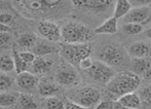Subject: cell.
<instances>
[{"instance_id": "obj_10", "label": "cell", "mask_w": 151, "mask_h": 109, "mask_svg": "<svg viewBox=\"0 0 151 109\" xmlns=\"http://www.w3.org/2000/svg\"><path fill=\"white\" fill-rule=\"evenodd\" d=\"M125 23H137L140 25H147L151 22V9L148 6H138L134 7L124 17Z\"/></svg>"}, {"instance_id": "obj_14", "label": "cell", "mask_w": 151, "mask_h": 109, "mask_svg": "<svg viewBox=\"0 0 151 109\" xmlns=\"http://www.w3.org/2000/svg\"><path fill=\"white\" fill-rule=\"evenodd\" d=\"M117 31H118V19H116L115 17H111V18L104 21L101 25H99V26L93 30V33L112 35V34L117 33Z\"/></svg>"}, {"instance_id": "obj_3", "label": "cell", "mask_w": 151, "mask_h": 109, "mask_svg": "<svg viewBox=\"0 0 151 109\" xmlns=\"http://www.w3.org/2000/svg\"><path fill=\"white\" fill-rule=\"evenodd\" d=\"M101 92L91 85L74 89L67 94V99L90 109H93L101 102Z\"/></svg>"}, {"instance_id": "obj_19", "label": "cell", "mask_w": 151, "mask_h": 109, "mask_svg": "<svg viewBox=\"0 0 151 109\" xmlns=\"http://www.w3.org/2000/svg\"><path fill=\"white\" fill-rule=\"evenodd\" d=\"M151 67V63L146 58L133 59V72L138 75H143L146 71Z\"/></svg>"}, {"instance_id": "obj_12", "label": "cell", "mask_w": 151, "mask_h": 109, "mask_svg": "<svg viewBox=\"0 0 151 109\" xmlns=\"http://www.w3.org/2000/svg\"><path fill=\"white\" fill-rule=\"evenodd\" d=\"M127 54L133 59H139V58H147L150 55V48L145 42L136 41L132 43L127 48Z\"/></svg>"}, {"instance_id": "obj_37", "label": "cell", "mask_w": 151, "mask_h": 109, "mask_svg": "<svg viewBox=\"0 0 151 109\" xmlns=\"http://www.w3.org/2000/svg\"><path fill=\"white\" fill-rule=\"evenodd\" d=\"M129 1L136 7H138V6H147L151 4V0H129Z\"/></svg>"}, {"instance_id": "obj_15", "label": "cell", "mask_w": 151, "mask_h": 109, "mask_svg": "<svg viewBox=\"0 0 151 109\" xmlns=\"http://www.w3.org/2000/svg\"><path fill=\"white\" fill-rule=\"evenodd\" d=\"M52 66V62L48 59H45L44 57H36L35 61L32 63L31 69L32 73L34 74H45L50 70Z\"/></svg>"}, {"instance_id": "obj_8", "label": "cell", "mask_w": 151, "mask_h": 109, "mask_svg": "<svg viewBox=\"0 0 151 109\" xmlns=\"http://www.w3.org/2000/svg\"><path fill=\"white\" fill-rule=\"evenodd\" d=\"M55 79L63 87H75L80 82V77L71 64H65L59 68Z\"/></svg>"}, {"instance_id": "obj_13", "label": "cell", "mask_w": 151, "mask_h": 109, "mask_svg": "<svg viewBox=\"0 0 151 109\" xmlns=\"http://www.w3.org/2000/svg\"><path fill=\"white\" fill-rule=\"evenodd\" d=\"M119 103L129 109H141L142 108V99L141 96L136 92L125 94L117 99Z\"/></svg>"}, {"instance_id": "obj_42", "label": "cell", "mask_w": 151, "mask_h": 109, "mask_svg": "<svg viewBox=\"0 0 151 109\" xmlns=\"http://www.w3.org/2000/svg\"><path fill=\"white\" fill-rule=\"evenodd\" d=\"M0 109H9L8 107H3V106H0Z\"/></svg>"}, {"instance_id": "obj_33", "label": "cell", "mask_w": 151, "mask_h": 109, "mask_svg": "<svg viewBox=\"0 0 151 109\" xmlns=\"http://www.w3.org/2000/svg\"><path fill=\"white\" fill-rule=\"evenodd\" d=\"M12 36H10L9 32H0V48L7 45L10 42Z\"/></svg>"}, {"instance_id": "obj_17", "label": "cell", "mask_w": 151, "mask_h": 109, "mask_svg": "<svg viewBox=\"0 0 151 109\" xmlns=\"http://www.w3.org/2000/svg\"><path fill=\"white\" fill-rule=\"evenodd\" d=\"M38 42L37 36L33 33H24L18 39V45L24 51H32Z\"/></svg>"}, {"instance_id": "obj_36", "label": "cell", "mask_w": 151, "mask_h": 109, "mask_svg": "<svg viewBox=\"0 0 151 109\" xmlns=\"http://www.w3.org/2000/svg\"><path fill=\"white\" fill-rule=\"evenodd\" d=\"M43 1L44 5H45V9H52V8L60 5L62 0H43Z\"/></svg>"}, {"instance_id": "obj_5", "label": "cell", "mask_w": 151, "mask_h": 109, "mask_svg": "<svg viewBox=\"0 0 151 109\" xmlns=\"http://www.w3.org/2000/svg\"><path fill=\"white\" fill-rule=\"evenodd\" d=\"M86 73L96 82L105 85L115 75L113 67L104 63L101 60L100 61H93L91 67L88 70H86Z\"/></svg>"}, {"instance_id": "obj_2", "label": "cell", "mask_w": 151, "mask_h": 109, "mask_svg": "<svg viewBox=\"0 0 151 109\" xmlns=\"http://www.w3.org/2000/svg\"><path fill=\"white\" fill-rule=\"evenodd\" d=\"M61 30L62 41L69 44L88 43L95 34L90 27L78 21H69L61 27Z\"/></svg>"}, {"instance_id": "obj_41", "label": "cell", "mask_w": 151, "mask_h": 109, "mask_svg": "<svg viewBox=\"0 0 151 109\" xmlns=\"http://www.w3.org/2000/svg\"><path fill=\"white\" fill-rule=\"evenodd\" d=\"M145 35L147 36L148 39H150V40H151V27H150V28H148V29L145 31Z\"/></svg>"}, {"instance_id": "obj_26", "label": "cell", "mask_w": 151, "mask_h": 109, "mask_svg": "<svg viewBox=\"0 0 151 109\" xmlns=\"http://www.w3.org/2000/svg\"><path fill=\"white\" fill-rule=\"evenodd\" d=\"M19 96L14 94H0V106L3 107H10L18 103Z\"/></svg>"}, {"instance_id": "obj_16", "label": "cell", "mask_w": 151, "mask_h": 109, "mask_svg": "<svg viewBox=\"0 0 151 109\" xmlns=\"http://www.w3.org/2000/svg\"><path fill=\"white\" fill-rule=\"evenodd\" d=\"M132 9H133V4L129 0H116L113 17L119 20L121 18H124Z\"/></svg>"}, {"instance_id": "obj_29", "label": "cell", "mask_w": 151, "mask_h": 109, "mask_svg": "<svg viewBox=\"0 0 151 109\" xmlns=\"http://www.w3.org/2000/svg\"><path fill=\"white\" fill-rule=\"evenodd\" d=\"M14 83V79L10 76L6 74H1L0 75V92H3L8 90Z\"/></svg>"}, {"instance_id": "obj_9", "label": "cell", "mask_w": 151, "mask_h": 109, "mask_svg": "<svg viewBox=\"0 0 151 109\" xmlns=\"http://www.w3.org/2000/svg\"><path fill=\"white\" fill-rule=\"evenodd\" d=\"M37 32L42 38L50 42L62 40V30L58 24L52 21H41L37 25Z\"/></svg>"}, {"instance_id": "obj_6", "label": "cell", "mask_w": 151, "mask_h": 109, "mask_svg": "<svg viewBox=\"0 0 151 109\" xmlns=\"http://www.w3.org/2000/svg\"><path fill=\"white\" fill-rule=\"evenodd\" d=\"M100 60L111 67H119L125 62L127 55L119 45L108 44L100 53Z\"/></svg>"}, {"instance_id": "obj_27", "label": "cell", "mask_w": 151, "mask_h": 109, "mask_svg": "<svg viewBox=\"0 0 151 109\" xmlns=\"http://www.w3.org/2000/svg\"><path fill=\"white\" fill-rule=\"evenodd\" d=\"M140 96L142 99V108L151 109V83L142 90Z\"/></svg>"}, {"instance_id": "obj_35", "label": "cell", "mask_w": 151, "mask_h": 109, "mask_svg": "<svg viewBox=\"0 0 151 109\" xmlns=\"http://www.w3.org/2000/svg\"><path fill=\"white\" fill-rule=\"evenodd\" d=\"M65 109H90V108L83 107V106H81V105H79V104L75 103V102L71 101V100L67 99L65 102Z\"/></svg>"}, {"instance_id": "obj_23", "label": "cell", "mask_w": 151, "mask_h": 109, "mask_svg": "<svg viewBox=\"0 0 151 109\" xmlns=\"http://www.w3.org/2000/svg\"><path fill=\"white\" fill-rule=\"evenodd\" d=\"M32 52L35 54L36 57H45V56L57 52V50L52 46L43 43V42H37L36 45L32 48Z\"/></svg>"}, {"instance_id": "obj_31", "label": "cell", "mask_w": 151, "mask_h": 109, "mask_svg": "<svg viewBox=\"0 0 151 109\" xmlns=\"http://www.w3.org/2000/svg\"><path fill=\"white\" fill-rule=\"evenodd\" d=\"M14 16L8 12H3V14H0V23L6 25V26H10L14 22Z\"/></svg>"}, {"instance_id": "obj_11", "label": "cell", "mask_w": 151, "mask_h": 109, "mask_svg": "<svg viewBox=\"0 0 151 109\" xmlns=\"http://www.w3.org/2000/svg\"><path fill=\"white\" fill-rule=\"evenodd\" d=\"M16 82L19 87L24 90H33L39 84V79H38L37 75L28 71L17 74Z\"/></svg>"}, {"instance_id": "obj_22", "label": "cell", "mask_w": 151, "mask_h": 109, "mask_svg": "<svg viewBox=\"0 0 151 109\" xmlns=\"http://www.w3.org/2000/svg\"><path fill=\"white\" fill-rule=\"evenodd\" d=\"M43 109H65V102L59 99L58 97H47L43 100L42 103Z\"/></svg>"}, {"instance_id": "obj_39", "label": "cell", "mask_w": 151, "mask_h": 109, "mask_svg": "<svg viewBox=\"0 0 151 109\" xmlns=\"http://www.w3.org/2000/svg\"><path fill=\"white\" fill-rule=\"evenodd\" d=\"M113 109H129L127 107H125V106H123L122 104L119 103V102L116 100V101H114V106H113Z\"/></svg>"}, {"instance_id": "obj_24", "label": "cell", "mask_w": 151, "mask_h": 109, "mask_svg": "<svg viewBox=\"0 0 151 109\" xmlns=\"http://www.w3.org/2000/svg\"><path fill=\"white\" fill-rule=\"evenodd\" d=\"M0 70L4 73H9L14 70V58L10 56H1L0 57Z\"/></svg>"}, {"instance_id": "obj_32", "label": "cell", "mask_w": 151, "mask_h": 109, "mask_svg": "<svg viewBox=\"0 0 151 109\" xmlns=\"http://www.w3.org/2000/svg\"><path fill=\"white\" fill-rule=\"evenodd\" d=\"M114 106V101H112L111 99L109 100H103L98 104L93 109H113Z\"/></svg>"}, {"instance_id": "obj_25", "label": "cell", "mask_w": 151, "mask_h": 109, "mask_svg": "<svg viewBox=\"0 0 151 109\" xmlns=\"http://www.w3.org/2000/svg\"><path fill=\"white\" fill-rule=\"evenodd\" d=\"M24 5L32 12H43L45 9L43 0H23Z\"/></svg>"}, {"instance_id": "obj_4", "label": "cell", "mask_w": 151, "mask_h": 109, "mask_svg": "<svg viewBox=\"0 0 151 109\" xmlns=\"http://www.w3.org/2000/svg\"><path fill=\"white\" fill-rule=\"evenodd\" d=\"M60 54L67 63L72 66H79V63L83 59L91 57L93 48L88 43L69 44L63 43L59 50Z\"/></svg>"}, {"instance_id": "obj_40", "label": "cell", "mask_w": 151, "mask_h": 109, "mask_svg": "<svg viewBox=\"0 0 151 109\" xmlns=\"http://www.w3.org/2000/svg\"><path fill=\"white\" fill-rule=\"evenodd\" d=\"M10 31V27L6 26V25L0 23V32H9Z\"/></svg>"}, {"instance_id": "obj_28", "label": "cell", "mask_w": 151, "mask_h": 109, "mask_svg": "<svg viewBox=\"0 0 151 109\" xmlns=\"http://www.w3.org/2000/svg\"><path fill=\"white\" fill-rule=\"evenodd\" d=\"M122 28L123 31L129 35H137L144 31L143 25L137 24V23H125Z\"/></svg>"}, {"instance_id": "obj_38", "label": "cell", "mask_w": 151, "mask_h": 109, "mask_svg": "<svg viewBox=\"0 0 151 109\" xmlns=\"http://www.w3.org/2000/svg\"><path fill=\"white\" fill-rule=\"evenodd\" d=\"M142 76H143V78L146 80V82L151 83V67H150L149 69H148L147 71H146L145 73H144Z\"/></svg>"}, {"instance_id": "obj_21", "label": "cell", "mask_w": 151, "mask_h": 109, "mask_svg": "<svg viewBox=\"0 0 151 109\" xmlns=\"http://www.w3.org/2000/svg\"><path fill=\"white\" fill-rule=\"evenodd\" d=\"M18 109H38V105L31 96L21 94L18 100Z\"/></svg>"}, {"instance_id": "obj_34", "label": "cell", "mask_w": 151, "mask_h": 109, "mask_svg": "<svg viewBox=\"0 0 151 109\" xmlns=\"http://www.w3.org/2000/svg\"><path fill=\"white\" fill-rule=\"evenodd\" d=\"M93 63V59H91V57H88V58H86V59H83L79 63V68L82 70H84V71H86V70H88L91 67Z\"/></svg>"}, {"instance_id": "obj_30", "label": "cell", "mask_w": 151, "mask_h": 109, "mask_svg": "<svg viewBox=\"0 0 151 109\" xmlns=\"http://www.w3.org/2000/svg\"><path fill=\"white\" fill-rule=\"evenodd\" d=\"M20 56L30 67H31L32 63H33L36 59V56L32 51H23V52H20Z\"/></svg>"}, {"instance_id": "obj_7", "label": "cell", "mask_w": 151, "mask_h": 109, "mask_svg": "<svg viewBox=\"0 0 151 109\" xmlns=\"http://www.w3.org/2000/svg\"><path fill=\"white\" fill-rule=\"evenodd\" d=\"M72 2L75 7L88 10L96 14L108 12L115 5L114 0H72Z\"/></svg>"}, {"instance_id": "obj_1", "label": "cell", "mask_w": 151, "mask_h": 109, "mask_svg": "<svg viewBox=\"0 0 151 109\" xmlns=\"http://www.w3.org/2000/svg\"><path fill=\"white\" fill-rule=\"evenodd\" d=\"M141 84V79L138 74L133 71H123L115 73V75L106 84V90L112 96H115L116 100L125 94L133 93L138 90Z\"/></svg>"}, {"instance_id": "obj_18", "label": "cell", "mask_w": 151, "mask_h": 109, "mask_svg": "<svg viewBox=\"0 0 151 109\" xmlns=\"http://www.w3.org/2000/svg\"><path fill=\"white\" fill-rule=\"evenodd\" d=\"M59 91H60V89L54 83L42 82H39V84H38V92H39L40 96H42L44 98L55 96Z\"/></svg>"}, {"instance_id": "obj_20", "label": "cell", "mask_w": 151, "mask_h": 109, "mask_svg": "<svg viewBox=\"0 0 151 109\" xmlns=\"http://www.w3.org/2000/svg\"><path fill=\"white\" fill-rule=\"evenodd\" d=\"M12 58H14V71L17 72V74L28 71L30 66L21 58L20 52H18V50L14 48H12Z\"/></svg>"}]
</instances>
